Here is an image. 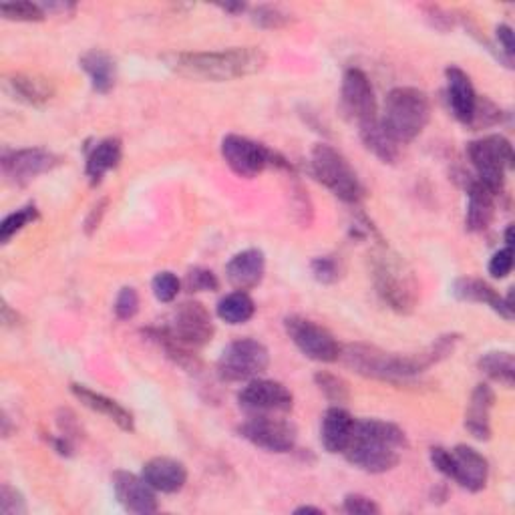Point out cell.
Segmentation results:
<instances>
[{
    "mask_svg": "<svg viewBox=\"0 0 515 515\" xmlns=\"http://www.w3.org/2000/svg\"><path fill=\"white\" fill-rule=\"evenodd\" d=\"M459 340L461 334L457 332L441 334L419 353H387L375 345H367V342H355V345L342 347L340 359L361 377L401 383L429 371L431 367L451 357Z\"/></svg>",
    "mask_w": 515,
    "mask_h": 515,
    "instance_id": "6da1fadb",
    "label": "cell"
},
{
    "mask_svg": "<svg viewBox=\"0 0 515 515\" xmlns=\"http://www.w3.org/2000/svg\"><path fill=\"white\" fill-rule=\"evenodd\" d=\"M165 65L188 79L226 83L264 71L268 57L260 47H232L224 51L171 53L163 57Z\"/></svg>",
    "mask_w": 515,
    "mask_h": 515,
    "instance_id": "7a4b0ae2",
    "label": "cell"
},
{
    "mask_svg": "<svg viewBox=\"0 0 515 515\" xmlns=\"http://www.w3.org/2000/svg\"><path fill=\"white\" fill-rule=\"evenodd\" d=\"M407 449L409 439L399 425L383 419H361L355 421L351 443L342 455L357 469L381 475L395 469Z\"/></svg>",
    "mask_w": 515,
    "mask_h": 515,
    "instance_id": "3957f363",
    "label": "cell"
},
{
    "mask_svg": "<svg viewBox=\"0 0 515 515\" xmlns=\"http://www.w3.org/2000/svg\"><path fill=\"white\" fill-rule=\"evenodd\" d=\"M371 268L381 300L399 314H411L419 304V282L411 266L389 248H381L373 254Z\"/></svg>",
    "mask_w": 515,
    "mask_h": 515,
    "instance_id": "277c9868",
    "label": "cell"
},
{
    "mask_svg": "<svg viewBox=\"0 0 515 515\" xmlns=\"http://www.w3.org/2000/svg\"><path fill=\"white\" fill-rule=\"evenodd\" d=\"M431 121V101L417 87H395L385 99L381 123L399 143L415 141Z\"/></svg>",
    "mask_w": 515,
    "mask_h": 515,
    "instance_id": "5b68a950",
    "label": "cell"
},
{
    "mask_svg": "<svg viewBox=\"0 0 515 515\" xmlns=\"http://www.w3.org/2000/svg\"><path fill=\"white\" fill-rule=\"evenodd\" d=\"M310 171L318 184H322L340 202L357 206L365 198V188L349 159L328 143L314 145L310 153Z\"/></svg>",
    "mask_w": 515,
    "mask_h": 515,
    "instance_id": "8992f818",
    "label": "cell"
},
{
    "mask_svg": "<svg viewBox=\"0 0 515 515\" xmlns=\"http://www.w3.org/2000/svg\"><path fill=\"white\" fill-rule=\"evenodd\" d=\"M220 151H222L226 165L234 171L238 178H244V180L258 178L268 167L292 171V165L286 157H282L278 151L266 147L264 143L254 141L244 135H236V133L226 135L222 139Z\"/></svg>",
    "mask_w": 515,
    "mask_h": 515,
    "instance_id": "52a82bcc",
    "label": "cell"
},
{
    "mask_svg": "<svg viewBox=\"0 0 515 515\" xmlns=\"http://www.w3.org/2000/svg\"><path fill=\"white\" fill-rule=\"evenodd\" d=\"M467 157L475 169V178L497 196L503 194L507 171L515 165L509 139L503 135H485L467 143Z\"/></svg>",
    "mask_w": 515,
    "mask_h": 515,
    "instance_id": "ba28073f",
    "label": "cell"
},
{
    "mask_svg": "<svg viewBox=\"0 0 515 515\" xmlns=\"http://www.w3.org/2000/svg\"><path fill=\"white\" fill-rule=\"evenodd\" d=\"M270 367V351L256 338H238L218 359V377L226 383H250L260 379Z\"/></svg>",
    "mask_w": 515,
    "mask_h": 515,
    "instance_id": "9c48e42d",
    "label": "cell"
},
{
    "mask_svg": "<svg viewBox=\"0 0 515 515\" xmlns=\"http://www.w3.org/2000/svg\"><path fill=\"white\" fill-rule=\"evenodd\" d=\"M161 330L169 338L180 342L182 347L198 351V349L206 347L208 342L214 338L216 326H214L210 310L202 302L188 300L174 310L169 322L165 326H161Z\"/></svg>",
    "mask_w": 515,
    "mask_h": 515,
    "instance_id": "30bf717a",
    "label": "cell"
},
{
    "mask_svg": "<svg viewBox=\"0 0 515 515\" xmlns=\"http://www.w3.org/2000/svg\"><path fill=\"white\" fill-rule=\"evenodd\" d=\"M284 330L288 338L294 342V347L316 363H336L340 361L342 347L336 336L320 326L318 322L304 316H288L284 318Z\"/></svg>",
    "mask_w": 515,
    "mask_h": 515,
    "instance_id": "8fae6325",
    "label": "cell"
},
{
    "mask_svg": "<svg viewBox=\"0 0 515 515\" xmlns=\"http://www.w3.org/2000/svg\"><path fill=\"white\" fill-rule=\"evenodd\" d=\"M242 439L268 453H290L296 447V425L278 415H250L240 427Z\"/></svg>",
    "mask_w": 515,
    "mask_h": 515,
    "instance_id": "7c38bea8",
    "label": "cell"
},
{
    "mask_svg": "<svg viewBox=\"0 0 515 515\" xmlns=\"http://www.w3.org/2000/svg\"><path fill=\"white\" fill-rule=\"evenodd\" d=\"M61 157L45 147H25V149H5L3 151V171L11 184L29 186L39 176L49 174L61 165Z\"/></svg>",
    "mask_w": 515,
    "mask_h": 515,
    "instance_id": "4fadbf2b",
    "label": "cell"
},
{
    "mask_svg": "<svg viewBox=\"0 0 515 515\" xmlns=\"http://www.w3.org/2000/svg\"><path fill=\"white\" fill-rule=\"evenodd\" d=\"M340 103L345 113L357 121L359 127L379 119L377 95L371 79L361 69H349L342 75L340 85Z\"/></svg>",
    "mask_w": 515,
    "mask_h": 515,
    "instance_id": "5bb4252c",
    "label": "cell"
},
{
    "mask_svg": "<svg viewBox=\"0 0 515 515\" xmlns=\"http://www.w3.org/2000/svg\"><path fill=\"white\" fill-rule=\"evenodd\" d=\"M238 405L248 415H286L294 407V395L278 381L254 379L238 393Z\"/></svg>",
    "mask_w": 515,
    "mask_h": 515,
    "instance_id": "9a60e30c",
    "label": "cell"
},
{
    "mask_svg": "<svg viewBox=\"0 0 515 515\" xmlns=\"http://www.w3.org/2000/svg\"><path fill=\"white\" fill-rule=\"evenodd\" d=\"M113 491L121 507L135 515H149L159 509L157 491L143 479V475H135L131 471H115L111 475Z\"/></svg>",
    "mask_w": 515,
    "mask_h": 515,
    "instance_id": "2e32d148",
    "label": "cell"
},
{
    "mask_svg": "<svg viewBox=\"0 0 515 515\" xmlns=\"http://www.w3.org/2000/svg\"><path fill=\"white\" fill-rule=\"evenodd\" d=\"M451 465L447 479H453L459 487L479 493L487 487L489 481V463L487 459L469 445H457L449 449Z\"/></svg>",
    "mask_w": 515,
    "mask_h": 515,
    "instance_id": "e0dca14e",
    "label": "cell"
},
{
    "mask_svg": "<svg viewBox=\"0 0 515 515\" xmlns=\"http://www.w3.org/2000/svg\"><path fill=\"white\" fill-rule=\"evenodd\" d=\"M451 294L461 300V302H473V304H485L489 306L495 314H499L505 320H513V306H511V296L501 298L495 288H491L485 280L473 278V276H463L457 278L451 286Z\"/></svg>",
    "mask_w": 515,
    "mask_h": 515,
    "instance_id": "ac0fdd59",
    "label": "cell"
},
{
    "mask_svg": "<svg viewBox=\"0 0 515 515\" xmlns=\"http://www.w3.org/2000/svg\"><path fill=\"white\" fill-rule=\"evenodd\" d=\"M467 186V214H465V226L469 232H485L497 210V194L491 192L485 184H481L477 178H465Z\"/></svg>",
    "mask_w": 515,
    "mask_h": 515,
    "instance_id": "d6986e66",
    "label": "cell"
},
{
    "mask_svg": "<svg viewBox=\"0 0 515 515\" xmlns=\"http://www.w3.org/2000/svg\"><path fill=\"white\" fill-rule=\"evenodd\" d=\"M143 479L157 493H180L188 483V467L171 457H153L141 469Z\"/></svg>",
    "mask_w": 515,
    "mask_h": 515,
    "instance_id": "ffe728a7",
    "label": "cell"
},
{
    "mask_svg": "<svg viewBox=\"0 0 515 515\" xmlns=\"http://www.w3.org/2000/svg\"><path fill=\"white\" fill-rule=\"evenodd\" d=\"M355 421L357 419L342 405H332L330 409H326L320 423L322 447L332 455L345 453L355 431Z\"/></svg>",
    "mask_w": 515,
    "mask_h": 515,
    "instance_id": "44dd1931",
    "label": "cell"
},
{
    "mask_svg": "<svg viewBox=\"0 0 515 515\" xmlns=\"http://www.w3.org/2000/svg\"><path fill=\"white\" fill-rule=\"evenodd\" d=\"M445 81H447V101H449L453 117L459 123L469 125L475 105H477V97H479L475 93L471 77L463 69L451 65L445 71Z\"/></svg>",
    "mask_w": 515,
    "mask_h": 515,
    "instance_id": "7402d4cb",
    "label": "cell"
},
{
    "mask_svg": "<svg viewBox=\"0 0 515 515\" xmlns=\"http://www.w3.org/2000/svg\"><path fill=\"white\" fill-rule=\"evenodd\" d=\"M266 274V256L258 248H248L232 256V260L226 266L228 282L236 290H252L256 288Z\"/></svg>",
    "mask_w": 515,
    "mask_h": 515,
    "instance_id": "603a6c76",
    "label": "cell"
},
{
    "mask_svg": "<svg viewBox=\"0 0 515 515\" xmlns=\"http://www.w3.org/2000/svg\"><path fill=\"white\" fill-rule=\"evenodd\" d=\"M71 393L73 397L87 409H91L93 413H99L103 417H107L109 421H113L119 429L127 431V433H133L135 431V419H133V413L129 409H125L121 403H117L115 399L103 395V393H97L85 385H77L73 383L71 385Z\"/></svg>",
    "mask_w": 515,
    "mask_h": 515,
    "instance_id": "cb8c5ba5",
    "label": "cell"
},
{
    "mask_svg": "<svg viewBox=\"0 0 515 515\" xmlns=\"http://www.w3.org/2000/svg\"><path fill=\"white\" fill-rule=\"evenodd\" d=\"M495 405V393L487 383H479L469 399L465 413V429L477 441L491 439V409Z\"/></svg>",
    "mask_w": 515,
    "mask_h": 515,
    "instance_id": "d4e9b609",
    "label": "cell"
},
{
    "mask_svg": "<svg viewBox=\"0 0 515 515\" xmlns=\"http://www.w3.org/2000/svg\"><path fill=\"white\" fill-rule=\"evenodd\" d=\"M123 159V143L117 137H107L97 141V145L91 147L87 153L85 174L93 186L101 184V180L109 174V171L117 169Z\"/></svg>",
    "mask_w": 515,
    "mask_h": 515,
    "instance_id": "484cf974",
    "label": "cell"
},
{
    "mask_svg": "<svg viewBox=\"0 0 515 515\" xmlns=\"http://www.w3.org/2000/svg\"><path fill=\"white\" fill-rule=\"evenodd\" d=\"M79 67L87 73L91 87L99 95H107L117 85V61L103 49H91L79 59Z\"/></svg>",
    "mask_w": 515,
    "mask_h": 515,
    "instance_id": "4316f807",
    "label": "cell"
},
{
    "mask_svg": "<svg viewBox=\"0 0 515 515\" xmlns=\"http://www.w3.org/2000/svg\"><path fill=\"white\" fill-rule=\"evenodd\" d=\"M9 89L13 91L15 99L27 103V105H45L49 103L57 89L55 85L45 79V77H39V75H27V73H17L9 79Z\"/></svg>",
    "mask_w": 515,
    "mask_h": 515,
    "instance_id": "83f0119b",
    "label": "cell"
},
{
    "mask_svg": "<svg viewBox=\"0 0 515 515\" xmlns=\"http://www.w3.org/2000/svg\"><path fill=\"white\" fill-rule=\"evenodd\" d=\"M359 135L365 143V147L379 157L383 163H397L401 155V145L387 133V129L381 123V117L373 123H367L359 127Z\"/></svg>",
    "mask_w": 515,
    "mask_h": 515,
    "instance_id": "f1b7e54d",
    "label": "cell"
},
{
    "mask_svg": "<svg viewBox=\"0 0 515 515\" xmlns=\"http://www.w3.org/2000/svg\"><path fill=\"white\" fill-rule=\"evenodd\" d=\"M477 369L493 383L511 389L515 383V359L509 351H489L477 361Z\"/></svg>",
    "mask_w": 515,
    "mask_h": 515,
    "instance_id": "f546056e",
    "label": "cell"
},
{
    "mask_svg": "<svg viewBox=\"0 0 515 515\" xmlns=\"http://www.w3.org/2000/svg\"><path fill=\"white\" fill-rule=\"evenodd\" d=\"M256 312V304L252 300V296L244 290H234L230 294H226L218 306H216V314L222 322L238 326L248 322Z\"/></svg>",
    "mask_w": 515,
    "mask_h": 515,
    "instance_id": "4dcf8cb0",
    "label": "cell"
},
{
    "mask_svg": "<svg viewBox=\"0 0 515 515\" xmlns=\"http://www.w3.org/2000/svg\"><path fill=\"white\" fill-rule=\"evenodd\" d=\"M314 385L318 391L332 403V405H345L351 401V387L349 383L328 371H318L314 375Z\"/></svg>",
    "mask_w": 515,
    "mask_h": 515,
    "instance_id": "1f68e13d",
    "label": "cell"
},
{
    "mask_svg": "<svg viewBox=\"0 0 515 515\" xmlns=\"http://www.w3.org/2000/svg\"><path fill=\"white\" fill-rule=\"evenodd\" d=\"M39 208L35 204H27L23 208H19L17 212L9 214L3 224H0V242L9 244L19 232H23L27 226H31L33 222L39 220Z\"/></svg>",
    "mask_w": 515,
    "mask_h": 515,
    "instance_id": "d6a6232c",
    "label": "cell"
},
{
    "mask_svg": "<svg viewBox=\"0 0 515 515\" xmlns=\"http://www.w3.org/2000/svg\"><path fill=\"white\" fill-rule=\"evenodd\" d=\"M250 19L254 25H258L260 29H268V31H280L292 25V15L286 13L280 7L274 5H260L256 9H252Z\"/></svg>",
    "mask_w": 515,
    "mask_h": 515,
    "instance_id": "836d02e7",
    "label": "cell"
},
{
    "mask_svg": "<svg viewBox=\"0 0 515 515\" xmlns=\"http://www.w3.org/2000/svg\"><path fill=\"white\" fill-rule=\"evenodd\" d=\"M0 15L7 21L17 23H43L47 19L43 5L37 3H3L0 5Z\"/></svg>",
    "mask_w": 515,
    "mask_h": 515,
    "instance_id": "e575fe53",
    "label": "cell"
},
{
    "mask_svg": "<svg viewBox=\"0 0 515 515\" xmlns=\"http://www.w3.org/2000/svg\"><path fill=\"white\" fill-rule=\"evenodd\" d=\"M503 121V111L499 105H495L491 99L487 97H477V105H475V111H473V117H471V123L467 125L469 129L473 131H479V129H489V127H495Z\"/></svg>",
    "mask_w": 515,
    "mask_h": 515,
    "instance_id": "d590c367",
    "label": "cell"
},
{
    "mask_svg": "<svg viewBox=\"0 0 515 515\" xmlns=\"http://www.w3.org/2000/svg\"><path fill=\"white\" fill-rule=\"evenodd\" d=\"M151 292L159 302L169 304V302H174L178 298V294L182 292V280L169 270L157 272L151 280Z\"/></svg>",
    "mask_w": 515,
    "mask_h": 515,
    "instance_id": "8d00e7d4",
    "label": "cell"
},
{
    "mask_svg": "<svg viewBox=\"0 0 515 515\" xmlns=\"http://www.w3.org/2000/svg\"><path fill=\"white\" fill-rule=\"evenodd\" d=\"M0 511H3V515H27L29 513L25 495L11 483H3V487H0Z\"/></svg>",
    "mask_w": 515,
    "mask_h": 515,
    "instance_id": "74e56055",
    "label": "cell"
},
{
    "mask_svg": "<svg viewBox=\"0 0 515 515\" xmlns=\"http://www.w3.org/2000/svg\"><path fill=\"white\" fill-rule=\"evenodd\" d=\"M310 270L316 282L320 284H334L340 278V262L334 256H318L310 262Z\"/></svg>",
    "mask_w": 515,
    "mask_h": 515,
    "instance_id": "f35d334b",
    "label": "cell"
},
{
    "mask_svg": "<svg viewBox=\"0 0 515 515\" xmlns=\"http://www.w3.org/2000/svg\"><path fill=\"white\" fill-rule=\"evenodd\" d=\"M113 310H115V316H117L119 320H131V318H135V314L139 312V294H137V290H135L133 286H123V288L117 292Z\"/></svg>",
    "mask_w": 515,
    "mask_h": 515,
    "instance_id": "ab89813d",
    "label": "cell"
},
{
    "mask_svg": "<svg viewBox=\"0 0 515 515\" xmlns=\"http://www.w3.org/2000/svg\"><path fill=\"white\" fill-rule=\"evenodd\" d=\"M342 511L349 515H379L381 507L375 499L363 493H349L342 499Z\"/></svg>",
    "mask_w": 515,
    "mask_h": 515,
    "instance_id": "60d3db41",
    "label": "cell"
},
{
    "mask_svg": "<svg viewBox=\"0 0 515 515\" xmlns=\"http://www.w3.org/2000/svg\"><path fill=\"white\" fill-rule=\"evenodd\" d=\"M186 286L190 292H216L220 288V280L208 268H194L186 276Z\"/></svg>",
    "mask_w": 515,
    "mask_h": 515,
    "instance_id": "b9f144b4",
    "label": "cell"
},
{
    "mask_svg": "<svg viewBox=\"0 0 515 515\" xmlns=\"http://www.w3.org/2000/svg\"><path fill=\"white\" fill-rule=\"evenodd\" d=\"M511 268H513V248L511 246H505L501 250H497L489 264H487V270L489 274L495 278V280H503L511 274Z\"/></svg>",
    "mask_w": 515,
    "mask_h": 515,
    "instance_id": "7bdbcfd3",
    "label": "cell"
},
{
    "mask_svg": "<svg viewBox=\"0 0 515 515\" xmlns=\"http://www.w3.org/2000/svg\"><path fill=\"white\" fill-rule=\"evenodd\" d=\"M57 425H59L63 437H67V439H71V441H75V439L81 437L79 421H77V417H75L71 411L61 409L59 415H57Z\"/></svg>",
    "mask_w": 515,
    "mask_h": 515,
    "instance_id": "ee69618b",
    "label": "cell"
},
{
    "mask_svg": "<svg viewBox=\"0 0 515 515\" xmlns=\"http://www.w3.org/2000/svg\"><path fill=\"white\" fill-rule=\"evenodd\" d=\"M495 37H497V43L503 51V59L505 63L511 67V59H513V51H515V45H513V31L509 25H499L495 29Z\"/></svg>",
    "mask_w": 515,
    "mask_h": 515,
    "instance_id": "f6af8a7d",
    "label": "cell"
},
{
    "mask_svg": "<svg viewBox=\"0 0 515 515\" xmlns=\"http://www.w3.org/2000/svg\"><path fill=\"white\" fill-rule=\"evenodd\" d=\"M427 19L439 31H449L453 27V17L447 11H443L441 7H427Z\"/></svg>",
    "mask_w": 515,
    "mask_h": 515,
    "instance_id": "bcb514c9",
    "label": "cell"
},
{
    "mask_svg": "<svg viewBox=\"0 0 515 515\" xmlns=\"http://www.w3.org/2000/svg\"><path fill=\"white\" fill-rule=\"evenodd\" d=\"M107 204H109L107 200H101L99 204L93 206V210L89 212V216L85 220V232L87 234H93L99 228V224H101V220H103V216L107 212Z\"/></svg>",
    "mask_w": 515,
    "mask_h": 515,
    "instance_id": "7dc6e473",
    "label": "cell"
},
{
    "mask_svg": "<svg viewBox=\"0 0 515 515\" xmlns=\"http://www.w3.org/2000/svg\"><path fill=\"white\" fill-rule=\"evenodd\" d=\"M19 320H21V316L17 314V310H13L7 300H3V322H5V326L17 328L21 324Z\"/></svg>",
    "mask_w": 515,
    "mask_h": 515,
    "instance_id": "c3c4849f",
    "label": "cell"
},
{
    "mask_svg": "<svg viewBox=\"0 0 515 515\" xmlns=\"http://www.w3.org/2000/svg\"><path fill=\"white\" fill-rule=\"evenodd\" d=\"M220 9L228 15H242L244 11H248V7L244 3H234V5H220Z\"/></svg>",
    "mask_w": 515,
    "mask_h": 515,
    "instance_id": "681fc988",
    "label": "cell"
},
{
    "mask_svg": "<svg viewBox=\"0 0 515 515\" xmlns=\"http://www.w3.org/2000/svg\"><path fill=\"white\" fill-rule=\"evenodd\" d=\"M300 513H318V515H322V513H324V509L314 507V505H300V507H296V509H294V515H300Z\"/></svg>",
    "mask_w": 515,
    "mask_h": 515,
    "instance_id": "f907efd6",
    "label": "cell"
},
{
    "mask_svg": "<svg viewBox=\"0 0 515 515\" xmlns=\"http://www.w3.org/2000/svg\"><path fill=\"white\" fill-rule=\"evenodd\" d=\"M11 417L7 415V411H3V437H11Z\"/></svg>",
    "mask_w": 515,
    "mask_h": 515,
    "instance_id": "816d5d0a",
    "label": "cell"
},
{
    "mask_svg": "<svg viewBox=\"0 0 515 515\" xmlns=\"http://www.w3.org/2000/svg\"><path fill=\"white\" fill-rule=\"evenodd\" d=\"M505 246L513 248V226H507L505 230Z\"/></svg>",
    "mask_w": 515,
    "mask_h": 515,
    "instance_id": "f5cc1de1",
    "label": "cell"
}]
</instances>
